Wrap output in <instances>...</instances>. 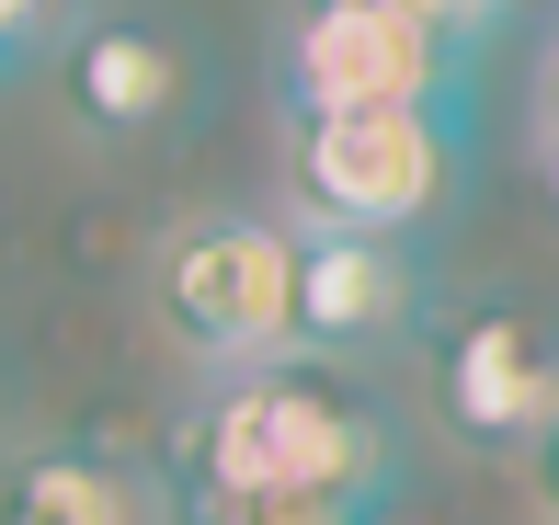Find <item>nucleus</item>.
Returning <instances> with one entry per match:
<instances>
[{"instance_id":"obj_1","label":"nucleus","mask_w":559,"mask_h":525,"mask_svg":"<svg viewBox=\"0 0 559 525\" xmlns=\"http://www.w3.org/2000/svg\"><path fill=\"white\" fill-rule=\"evenodd\" d=\"M171 491H297V503H389L400 445L343 378L320 366H240L171 434Z\"/></svg>"},{"instance_id":"obj_2","label":"nucleus","mask_w":559,"mask_h":525,"mask_svg":"<svg viewBox=\"0 0 559 525\" xmlns=\"http://www.w3.org/2000/svg\"><path fill=\"white\" fill-rule=\"evenodd\" d=\"M297 206L309 229H366L412 240L456 194V115L445 104H354V115H297Z\"/></svg>"},{"instance_id":"obj_3","label":"nucleus","mask_w":559,"mask_h":525,"mask_svg":"<svg viewBox=\"0 0 559 525\" xmlns=\"http://www.w3.org/2000/svg\"><path fill=\"white\" fill-rule=\"evenodd\" d=\"M160 332L194 366H286L297 355V229L274 217H183L160 240Z\"/></svg>"},{"instance_id":"obj_4","label":"nucleus","mask_w":559,"mask_h":525,"mask_svg":"<svg viewBox=\"0 0 559 525\" xmlns=\"http://www.w3.org/2000/svg\"><path fill=\"white\" fill-rule=\"evenodd\" d=\"M456 58L435 23L389 0H309L286 35V104L297 115H354V104H445L456 115Z\"/></svg>"},{"instance_id":"obj_5","label":"nucleus","mask_w":559,"mask_h":525,"mask_svg":"<svg viewBox=\"0 0 559 525\" xmlns=\"http://www.w3.org/2000/svg\"><path fill=\"white\" fill-rule=\"evenodd\" d=\"M435 399L468 445H537L559 422V343L525 309H479L445 332L435 355Z\"/></svg>"},{"instance_id":"obj_6","label":"nucleus","mask_w":559,"mask_h":525,"mask_svg":"<svg viewBox=\"0 0 559 525\" xmlns=\"http://www.w3.org/2000/svg\"><path fill=\"white\" fill-rule=\"evenodd\" d=\"M412 320H423V263L400 252V240L297 229V343L366 355V343H400Z\"/></svg>"},{"instance_id":"obj_7","label":"nucleus","mask_w":559,"mask_h":525,"mask_svg":"<svg viewBox=\"0 0 559 525\" xmlns=\"http://www.w3.org/2000/svg\"><path fill=\"white\" fill-rule=\"evenodd\" d=\"M0 525H171V480L104 445H46L0 480Z\"/></svg>"},{"instance_id":"obj_8","label":"nucleus","mask_w":559,"mask_h":525,"mask_svg":"<svg viewBox=\"0 0 559 525\" xmlns=\"http://www.w3.org/2000/svg\"><path fill=\"white\" fill-rule=\"evenodd\" d=\"M69 104H81L104 138L171 127V104H183V58H171V35H148V23H92V35L69 46Z\"/></svg>"},{"instance_id":"obj_9","label":"nucleus","mask_w":559,"mask_h":525,"mask_svg":"<svg viewBox=\"0 0 559 525\" xmlns=\"http://www.w3.org/2000/svg\"><path fill=\"white\" fill-rule=\"evenodd\" d=\"M58 23H69V0H0V69H23Z\"/></svg>"},{"instance_id":"obj_10","label":"nucleus","mask_w":559,"mask_h":525,"mask_svg":"<svg viewBox=\"0 0 559 525\" xmlns=\"http://www.w3.org/2000/svg\"><path fill=\"white\" fill-rule=\"evenodd\" d=\"M389 12H412V23H435L445 46H479V23H491V0H389Z\"/></svg>"},{"instance_id":"obj_11","label":"nucleus","mask_w":559,"mask_h":525,"mask_svg":"<svg viewBox=\"0 0 559 525\" xmlns=\"http://www.w3.org/2000/svg\"><path fill=\"white\" fill-rule=\"evenodd\" d=\"M537 148H548V183H559V46H548V81H537Z\"/></svg>"},{"instance_id":"obj_12","label":"nucleus","mask_w":559,"mask_h":525,"mask_svg":"<svg viewBox=\"0 0 559 525\" xmlns=\"http://www.w3.org/2000/svg\"><path fill=\"white\" fill-rule=\"evenodd\" d=\"M537 491H548V525H559V422L537 434Z\"/></svg>"},{"instance_id":"obj_13","label":"nucleus","mask_w":559,"mask_h":525,"mask_svg":"<svg viewBox=\"0 0 559 525\" xmlns=\"http://www.w3.org/2000/svg\"><path fill=\"white\" fill-rule=\"evenodd\" d=\"M354 525H435V514H423V503H400V491H389V503H366Z\"/></svg>"},{"instance_id":"obj_14","label":"nucleus","mask_w":559,"mask_h":525,"mask_svg":"<svg viewBox=\"0 0 559 525\" xmlns=\"http://www.w3.org/2000/svg\"><path fill=\"white\" fill-rule=\"evenodd\" d=\"M491 12H502V0H491Z\"/></svg>"}]
</instances>
